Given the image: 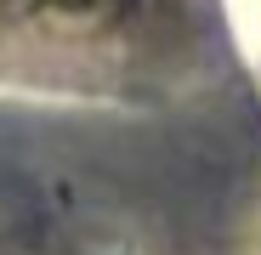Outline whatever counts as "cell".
Instances as JSON below:
<instances>
[{
	"instance_id": "cell-1",
	"label": "cell",
	"mask_w": 261,
	"mask_h": 255,
	"mask_svg": "<svg viewBox=\"0 0 261 255\" xmlns=\"http://www.w3.org/2000/svg\"><path fill=\"white\" fill-rule=\"evenodd\" d=\"M23 6H57V12H97V6H114V0H23Z\"/></svg>"
}]
</instances>
